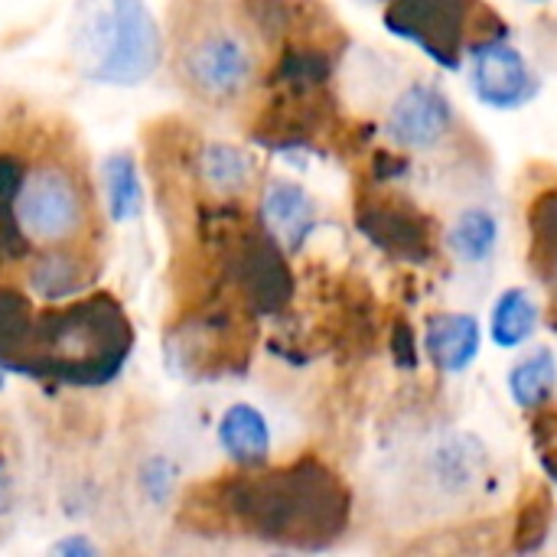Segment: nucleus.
Segmentation results:
<instances>
[{
  "instance_id": "nucleus-1",
  "label": "nucleus",
  "mask_w": 557,
  "mask_h": 557,
  "mask_svg": "<svg viewBox=\"0 0 557 557\" xmlns=\"http://www.w3.org/2000/svg\"><path fill=\"white\" fill-rule=\"evenodd\" d=\"M170 55L180 88L215 111L238 108L261 82V49L228 0H180L170 10Z\"/></svg>"
},
{
  "instance_id": "nucleus-2",
  "label": "nucleus",
  "mask_w": 557,
  "mask_h": 557,
  "mask_svg": "<svg viewBox=\"0 0 557 557\" xmlns=\"http://www.w3.org/2000/svg\"><path fill=\"white\" fill-rule=\"evenodd\" d=\"M131 346L134 330L124 310L108 294H91L36 320L16 369L72 385H101L124 369Z\"/></svg>"
},
{
  "instance_id": "nucleus-3",
  "label": "nucleus",
  "mask_w": 557,
  "mask_h": 557,
  "mask_svg": "<svg viewBox=\"0 0 557 557\" xmlns=\"http://www.w3.org/2000/svg\"><path fill=\"white\" fill-rule=\"evenodd\" d=\"M225 506L255 535L284 545H320V539L336 535L346 522L339 483L313 460L225 486Z\"/></svg>"
},
{
  "instance_id": "nucleus-4",
  "label": "nucleus",
  "mask_w": 557,
  "mask_h": 557,
  "mask_svg": "<svg viewBox=\"0 0 557 557\" xmlns=\"http://www.w3.org/2000/svg\"><path fill=\"white\" fill-rule=\"evenodd\" d=\"M163 59V33L144 0H78L72 62L98 85H140Z\"/></svg>"
},
{
  "instance_id": "nucleus-5",
  "label": "nucleus",
  "mask_w": 557,
  "mask_h": 557,
  "mask_svg": "<svg viewBox=\"0 0 557 557\" xmlns=\"http://www.w3.org/2000/svg\"><path fill=\"white\" fill-rule=\"evenodd\" d=\"M10 215L23 242L39 248H72L88 232L91 196L69 163L39 160L23 170Z\"/></svg>"
},
{
  "instance_id": "nucleus-6",
  "label": "nucleus",
  "mask_w": 557,
  "mask_h": 557,
  "mask_svg": "<svg viewBox=\"0 0 557 557\" xmlns=\"http://www.w3.org/2000/svg\"><path fill=\"white\" fill-rule=\"evenodd\" d=\"M470 85L476 101L493 111H519L539 95V78L529 59L503 36H490L473 46Z\"/></svg>"
},
{
  "instance_id": "nucleus-7",
  "label": "nucleus",
  "mask_w": 557,
  "mask_h": 557,
  "mask_svg": "<svg viewBox=\"0 0 557 557\" xmlns=\"http://www.w3.org/2000/svg\"><path fill=\"white\" fill-rule=\"evenodd\" d=\"M454 124L457 111L447 91L431 82H414L395 98L385 121V134L405 150H431L450 137Z\"/></svg>"
},
{
  "instance_id": "nucleus-8",
  "label": "nucleus",
  "mask_w": 557,
  "mask_h": 557,
  "mask_svg": "<svg viewBox=\"0 0 557 557\" xmlns=\"http://www.w3.org/2000/svg\"><path fill=\"white\" fill-rule=\"evenodd\" d=\"M467 0H398L388 10V26L408 39H414L428 55L441 65H457L460 26H463Z\"/></svg>"
},
{
  "instance_id": "nucleus-9",
  "label": "nucleus",
  "mask_w": 557,
  "mask_h": 557,
  "mask_svg": "<svg viewBox=\"0 0 557 557\" xmlns=\"http://www.w3.org/2000/svg\"><path fill=\"white\" fill-rule=\"evenodd\" d=\"M483 349V326L473 313H434L424 323V356L441 375H463Z\"/></svg>"
},
{
  "instance_id": "nucleus-10",
  "label": "nucleus",
  "mask_w": 557,
  "mask_h": 557,
  "mask_svg": "<svg viewBox=\"0 0 557 557\" xmlns=\"http://www.w3.org/2000/svg\"><path fill=\"white\" fill-rule=\"evenodd\" d=\"M261 222L274 245H281L284 251H297L317 225V206L304 186L274 180L261 196Z\"/></svg>"
},
{
  "instance_id": "nucleus-11",
  "label": "nucleus",
  "mask_w": 557,
  "mask_h": 557,
  "mask_svg": "<svg viewBox=\"0 0 557 557\" xmlns=\"http://www.w3.org/2000/svg\"><path fill=\"white\" fill-rule=\"evenodd\" d=\"M359 222H362V232L375 245H382L401 258H411V261L428 258L431 235H428L424 215H418L405 206H375V209H366Z\"/></svg>"
},
{
  "instance_id": "nucleus-12",
  "label": "nucleus",
  "mask_w": 557,
  "mask_h": 557,
  "mask_svg": "<svg viewBox=\"0 0 557 557\" xmlns=\"http://www.w3.org/2000/svg\"><path fill=\"white\" fill-rule=\"evenodd\" d=\"M95 281V268L72 248H46V255L29 268V290L42 300L78 297Z\"/></svg>"
},
{
  "instance_id": "nucleus-13",
  "label": "nucleus",
  "mask_w": 557,
  "mask_h": 557,
  "mask_svg": "<svg viewBox=\"0 0 557 557\" xmlns=\"http://www.w3.org/2000/svg\"><path fill=\"white\" fill-rule=\"evenodd\" d=\"M219 444L238 467H261L271 454L268 418L251 405H232L219 421Z\"/></svg>"
},
{
  "instance_id": "nucleus-14",
  "label": "nucleus",
  "mask_w": 557,
  "mask_h": 557,
  "mask_svg": "<svg viewBox=\"0 0 557 557\" xmlns=\"http://www.w3.org/2000/svg\"><path fill=\"white\" fill-rule=\"evenodd\" d=\"M542 323V307L529 287H506L490 313V336L499 349H522Z\"/></svg>"
},
{
  "instance_id": "nucleus-15",
  "label": "nucleus",
  "mask_w": 557,
  "mask_h": 557,
  "mask_svg": "<svg viewBox=\"0 0 557 557\" xmlns=\"http://www.w3.org/2000/svg\"><path fill=\"white\" fill-rule=\"evenodd\" d=\"M509 398L525 411H542L557 392V356L548 346L529 349L516 366L506 372Z\"/></svg>"
},
{
  "instance_id": "nucleus-16",
  "label": "nucleus",
  "mask_w": 557,
  "mask_h": 557,
  "mask_svg": "<svg viewBox=\"0 0 557 557\" xmlns=\"http://www.w3.org/2000/svg\"><path fill=\"white\" fill-rule=\"evenodd\" d=\"M499 235H503V225L496 219V212L483 209V206H473V209H463L450 232H447V248L450 255L460 261V264H486L496 248H499Z\"/></svg>"
},
{
  "instance_id": "nucleus-17",
  "label": "nucleus",
  "mask_w": 557,
  "mask_h": 557,
  "mask_svg": "<svg viewBox=\"0 0 557 557\" xmlns=\"http://www.w3.org/2000/svg\"><path fill=\"white\" fill-rule=\"evenodd\" d=\"M196 170L215 196H242L255 180V160L235 144H206Z\"/></svg>"
},
{
  "instance_id": "nucleus-18",
  "label": "nucleus",
  "mask_w": 557,
  "mask_h": 557,
  "mask_svg": "<svg viewBox=\"0 0 557 557\" xmlns=\"http://www.w3.org/2000/svg\"><path fill=\"white\" fill-rule=\"evenodd\" d=\"M104 199H108L111 222H131L140 215L144 189L131 153H111L104 160Z\"/></svg>"
},
{
  "instance_id": "nucleus-19",
  "label": "nucleus",
  "mask_w": 557,
  "mask_h": 557,
  "mask_svg": "<svg viewBox=\"0 0 557 557\" xmlns=\"http://www.w3.org/2000/svg\"><path fill=\"white\" fill-rule=\"evenodd\" d=\"M29 326H33V317H29L26 297L0 287V366L3 369H16Z\"/></svg>"
},
{
  "instance_id": "nucleus-20",
  "label": "nucleus",
  "mask_w": 557,
  "mask_h": 557,
  "mask_svg": "<svg viewBox=\"0 0 557 557\" xmlns=\"http://www.w3.org/2000/svg\"><path fill=\"white\" fill-rule=\"evenodd\" d=\"M144 486H147L150 499L163 503V499L173 493V467H170L166 460H153L150 470L144 473Z\"/></svg>"
},
{
  "instance_id": "nucleus-21",
  "label": "nucleus",
  "mask_w": 557,
  "mask_h": 557,
  "mask_svg": "<svg viewBox=\"0 0 557 557\" xmlns=\"http://www.w3.org/2000/svg\"><path fill=\"white\" fill-rule=\"evenodd\" d=\"M52 555H69V557H75V555H85V557H91V555H98V548L88 542V539H82V535H72V539H62L59 545H52Z\"/></svg>"
},
{
  "instance_id": "nucleus-22",
  "label": "nucleus",
  "mask_w": 557,
  "mask_h": 557,
  "mask_svg": "<svg viewBox=\"0 0 557 557\" xmlns=\"http://www.w3.org/2000/svg\"><path fill=\"white\" fill-rule=\"evenodd\" d=\"M10 509V476L3 470V460H0V516Z\"/></svg>"
},
{
  "instance_id": "nucleus-23",
  "label": "nucleus",
  "mask_w": 557,
  "mask_h": 557,
  "mask_svg": "<svg viewBox=\"0 0 557 557\" xmlns=\"http://www.w3.org/2000/svg\"><path fill=\"white\" fill-rule=\"evenodd\" d=\"M525 3H545V0H525Z\"/></svg>"
}]
</instances>
